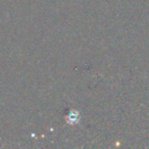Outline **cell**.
Instances as JSON below:
<instances>
[{
	"mask_svg": "<svg viewBox=\"0 0 149 149\" xmlns=\"http://www.w3.org/2000/svg\"><path fill=\"white\" fill-rule=\"evenodd\" d=\"M79 118H80L79 112L77 110H72L68 116V122L70 124H77L79 122Z\"/></svg>",
	"mask_w": 149,
	"mask_h": 149,
	"instance_id": "1",
	"label": "cell"
}]
</instances>
